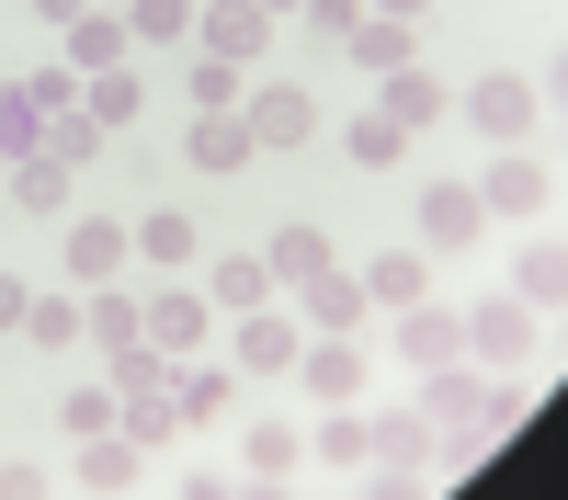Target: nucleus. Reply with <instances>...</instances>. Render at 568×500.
<instances>
[{"label":"nucleus","mask_w":568,"mask_h":500,"mask_svg":"<svg viewBox=\"0 0 568 500\" xmlns=\"http://www.w3.org/2000/svg\"><path fill=\"white\" fill-rule=\"evenodd\" d=\"M23 307H34V285H23V273H0V330H23Z\"/></svg>","instance_id":"40"},{"label":"nucleus","mask_w":568,"mask_h":500,"mask_svg":"<svg viewBox=\"0 0 568 500\" xmlns=\"http://www.w3.org/2000/svg\"><path fill=\"white\" fill-rule=\"evenodd\" d=\"M34 12H45V23H80V12H91V0H34Z\"/></svg>","instance_id":"42"},{"label":"nucleus","mask_w":568,"mask_h":500,"mask_svg":"<svg viewBox=\"0 0 568 500\" xmlns=\"http://www.w3.org/2000/svg\"><path fill=\"white\" fill-rule=\"evenodd\" d=\"M262 149H251V125L240 114H194V171H251Z\"/></svg>","instance_id":"32"},{"label":"nucleus","mask_w":568,"mask_h":500,"mask_svg":"<svg viewBox=\"0 0 568 500\" xmlns=\"http://www.w3.org/2000/svg\"><path fill=\"white\" fill-rule=\"evenodd\" d=\"M136 262V227H114V216H69V239H58V273L91 296V285H114V273Z\"/></svg>","instance_id":"4"},{"label":"nucleus","mask_w":568,"mask_h":500,"mask_svg":"<svg viewBox=\"0 0 568 500\" xmlns=\"http://www.w3.org/2000/svg\"><path fill=\"white\" fill-rule=\"evenodd\" d=\"M478 227H489L478 182H433L420 194V251H478Z\"/></svg>","instance_id":"14"},{"label":"nucleus","mask_w":568,"mask_h":500,"mask_svg":"<svg viewBox=\"0 0 568 500\" xmlns=\"http://www.w3.org/2000/svg\"><path fill=\"white\" fill-rule=\"evenodd\" d=\"M535 341H546V318H535L524 296H489V307H466V353H478V364H535Z\"/></svg>","instance_id":"6"},{"label":"nucleus","mask_w":568,"mask_h":500,"mask_svg":"<svg viewBox=\"0 0 568 500\" xmlns=\"http://www.w3.org/2000/svg\"><path fill=\"white\" fill-rule=\"evenodd\" d=\"M420 296H433V251H420V239L364 262V307H387V318H398V307H420Z\"/></svg>","instance_id":"20"},{"label":"nucleus","mask_w":568,"mask_h":500,"mask_svg":"<svg viewBox=\"0 0 568 500\" xmlns=\"http://www.w3.org/2000/svg\"><path fill=\"white\" fill-rule=\"evenodd\" d=\"M114 432H125V443H149V455H160V443H182L171 387H125V421H114Z\"/></svg>","instance_id":"33"},{"label":"nucleus","mask_w":568,"mask_h":500,"mask_svg":"<svg viewBox=\"0 0 568 500\" xmlns=\"http://www.w3.org/2000/svg\"><path fill=\"white\" fill-rule=\"evenodd\" d=\"M262 296H273L262 251H240V262H216V273H205V307H216V318H240V307H262Z\"/></svg>","instance_id":"31"},{"label":"nucleus","mask_w":568,"mask_h":500,"mask_svg":"<svg viewBox=\"0 0 568 500\" xmlns=\"http://www.w3.org/2000/svg\"><path fill=\"white\" fill-rule=\"evenodd\" d=\"M0 194H12V160H0Z\"/></svg>","instance_id":"45"},{"label":"nucleus","mask_w":568,"mask_h":500,"mask_svg":"<svg viewBox=\"0 0 568 500\" xmlns=\"http://www.w3.org/2000/svg\"><path fill=\"white\" fill-rule=\"evenodd\" d=\"M45 160H69V171H91V160H103V125H91L80 103H69V114H45Z\"/></svg>","instance_id":"37"},{"label":"nucleus","mask_w":568,"mask_h":500,"mask_svg":"<svg viewBox=\"0 0 568 500\" xmlns=\"http://www.w3.org/2000/svg\"><path fill=\"white\" fill-rule=\"evenodd\" d=\"M307 23H318V34H353V23H364V0H307Z\"/></svg>","instance_id":"39"},{"label":"nucleus","mask_w":568,"mask_h":500,"mask_svg":"<svg viewBox=\"0 0 568 500\" xmlns=\"http://www.w3.org/2000/svg\"><path fill=\"white\" fill-rule=\"evenodd\" d=\"M511 296H524L535 318H557V296H568V239H557L546 216H535V239L511 251Z\"/></svg>","instance_id":"13"},{"label":"nucleus","mask_w":568,"mask_h":500,"mask_svg":"<svg viewBox=\"0 0 568 500\" xmlns=\"http://www.w3.org/2000/svg\"><path fill=\"white\" fill-rule=\"evenodd\" d=\"M136 103H149V80H136V69H103V80H80V114L103 125V136H114V125H136Z\"/></svg>","instance_id":"29"},{"label":"nucleus","mask_w":568,"mask_h":500,"mask_svg":"<svg viewBox=\"0 0 568 500\" xmlns=\"http://www.w3.org/2000/svg\"><path fill=\"white\" fill-rule=\"evenodd\" d=\"M364 12H387V23H420V12H433V0H364Z\"/></svg>","instance_id":"41"},{"label":"nucleus","mask_w":568,"mask_h":500,"mask_svg":"<svg viewBox=\"0 0 568 500\" xmlns=\"http://www.w3.org/2000/svg\"><path fill=\"white\" fill-rule=\"evenodd\" d=\"M80 341H91V353H136V341H149V296L91 285V296H80Z\"/></svg>","instance_id":"16"},{"label":"nucleus","mask_w":568,"mask_h":500,"mask_svg":"<svg viewBox=\"0 0 568 500\" xmlns=\"http://www.w3.org/2000/svg\"><path fill=\"white\" fill-rule=\"evenodd\" d=\"M342 149H353V171H398V160H409V125H387V114L364 103V114L342 125Z\"/></svg>","instance_id":"30"},{"label":"nucleus","mask_w":568,"mask_h":500,"mask_svg":"<svg viewBox=\"0 0 568 500\" xmlns=\"http://www.w3.org/2000/svg\"><path fill=\"white\" fill-rule=\"evenodd\" d=\"M262 34H273V23L251 12V0H194V45H205V58H240V69H251Z\"/></svg>","instance_id":"19"},{"label":"nucleus","mask_w":568,"mask_h":500,"mask_svg":"<svg viewBox=\"0 0 568 500\" xmlns=\"http://www.w3.org/2000/svg\"><path fill=\"white\" fill-rule=\"evenodd\" d=\"M240 125H251L262 160H284V149H307V136H318V91H296V80H251V91H240Z\"/></svg>","instance_id":"2"},{"label":"nucleus","mask_w":568,"mask_h":500,"mask_svg":"<svg viewBox=\"0 0 568 500\" xmlns=\"http://www.w3.org/2000/svg\"><path fill=\"white\" fill-rule=\"evenodd\" d=\"M251 12H262V23H273V12H307V0H251Z\"/></svg>","instance_id":"43"},{"label":"nucleus","mask_w":568,"mask_h":500,"mask_svg":"<svg viewBox=\"0 0 568 500\" xmlns=\"http://www.w3.org/2000/svg\"><path fill=\"white\" fill-rule=\"evenodd\" d=\"M296 467H307V432L284 421V409H262V421H240V478H251V489H284Z\"/></svg>","instance_id":"10"},{"label":"nucleus","mask_w":568,"mask_h":500,"mask_svg":"<svg viewBox=\"0 0 568 500\" xmlns=\"http://www.w3.org/2000/svg\"><path fill=\"white\" fill-rule=\"evenodd\" d=\"M136 467H149V443H125V432H91L69 455V489H136Z\"/></svg>","instance_id":"22"},{"label":"nucleus","mask_w":568,"mask_h":500,"mask_svg":"<svg viewBox=\"0 0 568 500\" xmlns=\"http://www.w3.org/2000/svg\"><path fill=\"white\" fill-rule=\"evenodd\" d=\"M296 387L329 409V398H364V330H307L296 353Z\"/></svg>","instance_id":"8"},{"label":"nucleus","mask_w":568,"mask_h":500,"mask_svg":"<svg viewBox=\"0 0 568 500\" xmlns=\"http://www.w3.org/2000/svg\"><path fill=\"white\" fill-rule=\"evenodd\" d=\"M58 58H69L80 80H103V69H125V58H136V34H125V12H103V0H91L80 23H58Z\"/></svg>","instance_id":"11"},{"label":"nucleus","mask_w":568,"mask_h":500,"mask_svg":"<svg viewBox=\"0 0 568 500\" xmlns=\"http://www.w3.org/2000/svg\"><path fill=\"white\" fill-rule=\"evenodd\" d=\"M478 398H489V376H478V353H444V364H420V421H478Z\"/></svg>","instance_id":"12"},{"label":"nucleus","mask_w":568,"mask_h":500,"mask_svg":"<svg viewBox=\"0 0 568 500\" xmlns=\"http://www.w3.org/2000/svg\"><path fill=\"white\" fill-rule=\"evenodd\" d=\"M171 409H182V432L240 421V364H194V353H182V364H171Z\"/></svg>","instance_id":"7"},{"label":"nucleus","mask_w":568,"mask_h":500,"mask_svg":"<svg viewBox=\"0 0 568 500\" xmlns=\"http://www.w3.org/2000/svg\"><path fill=\"white\" fill-rule=\"evenodd\" d=\"M342 45H353V69H364V80H387V69H420V23H387V12H364Z\"/></svg>","instance_id":"21"},{"label":"nucleus","mask_w":568,"mask_h":500,"mask_svg":"<svg viewBox=\"0 0 568 500\" xmlns=\"http://www.w3.org/2000/svg\"><path fill=\"white\" fill-rule=\"evenodd\" d=\"M398 353H409V364L466 353V307H433V296H420V307H398Z\"/></svg>","instance_id":"23"},{"label":"nucleus","mask_w":568,"mask_h":500,"mask_svg":"<svg viewBox=\"0 0 568 500\" xmlns=\"http://www.w3.org/2000/svg\"><path fill=\"white\" fill-rule=\"evenodd\" d=\"M466 125H478L489 149H524V136H535V80L524 69H489L478 91H466Z\"/></svg>","instance_id":"5"},{"label":"nucleus","mask_w":568,"mask_h":500,"mask_svg":"<svg viewBox=\"0 0 568 500\" xmlns=\"http://www.w3.org/2000/svg\"><path fill=\"white\" fill-rule=\"evenodd\" d=\"M296 318H307V330H364V273H342V262H329V273H307V285H296Z\"/></svg>","instance_id":"18"},{"label":"nucleus","mask_w":568,"mask_h":500,"mask_svg":"<svg viewBox=\"0 0 568 500\" xmlns=\"http://www.w3.org/2000/svg\"><path fill=\"white\" fill-rule=\"evenodd\" d=\"M433 467V421H420V409H364V478H420Z\"/></svg>","instance_id":"3"},{"label":"nucleus","mask_w":568,"mask_h":500,"mask_svg":"<svg viewBox=\"0 0 568 500\" xmlns=\"http://www.w3.org/2000/svg\"><path fill=\"white\" fill-rule=\"evenodd\" d=\"M125 34L136 45H182L194 34V0H125Z\"/></svg>","instance_id":"36"},{"label":"nucleus","mask_w":568,"mask_h":500,"mask_svg":"<svg viewBox=\"0 0 568 500\" xmlns=\"http://www.w3.org/2000/svg\"><path fill=\"white\" fill-rule=\"evenodd\" d=\"M114 421H125V387H114V376H80V387L58 398V432H69V443H91V432H114Z\"/></svg>","instance_id":"25"},{"label":"nucleus","mask_w":568,"mask_h":500,"mask_svg":"<svg viewBox=\"0 0 568 500\" xmlns=\"http://www.w3.org/2000/svg\"><path fill=\"white\" fill-rule=\"evenodd\" d=\"M478 205H489V216H546V205H557V171H546L535 149H500L489 182H478Z\"/></svg>","instance_id":"9"},{"label":"nucleus","mask_w":568,"mask_h":500,"mask_svg":"<svg viewBox=\"0 0 568 500\" xmlns=\"http://www.w3.org/2000/svg\"><path fill=\"white\" fill-rule=\"evenodd\" d=\"M364 103L387 114V125H409V136H420V125H444V114H455V91H444L433 69H387V80L364 91Z\"/></svg>","instance_id":"15"},{"label":"nucleus","mask_w":568,"mask_h":500,"mask_svg":"<svg viewBox=\"0 0 568 500\" xmlns=\"http://www.w3.org/2000/svg\"><path fill=\"white\" fill-rule=\"evenodd\" d=\"M23 330H34L45 353H80V296H34V307H23Z\"/></svg>","instance_id":"38"},{"label":"nucleus","mask_w":568,"mask_h":500,"mask_svg":"<svg viewBox=\"0 0 568 500\" xmlns=\"http://www.w3.org/2000/svg\"><path fill=\"white\" fill-rule=\"evenodd\" d=\"M205 330H216V307H205V285H160L149 296V341L182 364V353H205Z\"/></svg>","instance_id":"17"},{"label":"nucleus","mask_w":568,"mask_h":500,"mask_svg":"<svg viewBox=\"0 0 568 500\" xmlns=\"http://www.w3.org/2000/svg\"><path fill=\"white\" fill-rule=\"evenodd\" d=\"M240 91H251V69L194 45V69H182V103H194V114H240Z\"/></svg>","instance_id":"26"},{"label":"nucleus","mask_w":568,"mask_h":500,"mask_svg":"<svg viewBox=\"0 0 568 500\" xmlns=\"http://www.w3.org/2000/svg\"><path fill=\"white\" fill-rule=\"evenodd\" d=\"M296 353H307V318H284L273 296H262V307H240V318H227V364H240V376H262V387H284V376H296Z\"/></svg>","instance_id":"1"},{"label":"nucleus","mask_w":568,"mask_h":500,"mask_svg":"<svg viewBox=\"0 0 568 500\" xmlns=\"http://www.w3.org/2000/svg\"><path fill=\"white\" fill-rule=\"evenodd\" d=\"M69 182H80L69 160L34 149V160H12V205H23V216H69Z\"/></svg>","instance_id":"28"},{"label":"nucleus","mask_w":568,"mask_h":500,"mask_svg":"<svg viewBox=\"0 0 568 500\" xmlns=\"http://www.w3.org/2000/svg\"><path fill=\"white\" fill-rule=\"evenodd\" d=\"M262 273H273V285H307V273H329V227H273V251H262Z\"/></svg>","instance_id":"27"},{"label":"nucleus","mask_w":568,"mask_h":500,"mask_svg":"<svg viewBox=\"0 0 568 500\" xmlns=\"http://www.w3.org/2000/svg\"><path fill=\"white\" fill-rule=\"evenodd\" d=\"M34 149H45V103L23 80H0V160H34Z\"/></svg>","instance_id":"34"},{"label":"nucleus","mask_w":568,"mask_h":500,"mask_svg":"<svg viewBox=\"0 0 568 500\" xmlns=\"http://www.w3.org/2000/svg\"><path fill=\"white\" fill-rule=\"evenodd\" d=\"M0 489H23V467H12V455H0Z\"/></svg>","instance_id":"44"},{"label":"nucleus","mask_w":568,"mask_h":500,"mask_svg":"<svg viewBox=\"0 0 568 500\" xmlns=\"http://www.w3.org/2000/svg\"><path fill=\"white\" fill-rule=\"evenodd\" d=\"M307 455H318V467H342V478H364V398H329L318 432H307Z\"/></svg>","instance_id":"24"},{"label":"nucleus","mask_w":568,"mask_h":500,"mask_svg":"<svg viewBox=\"0 0 568 500\" xmlns=\"http://www.w3.org/2000/svg\"><path fill=\"white\" fill-rule=\"evenodd\" d=\"M136 262H160V273H182V262H194V216H182V205H160V216H136Z\"/></svg>","instance_id":"35"}]
</instances>
